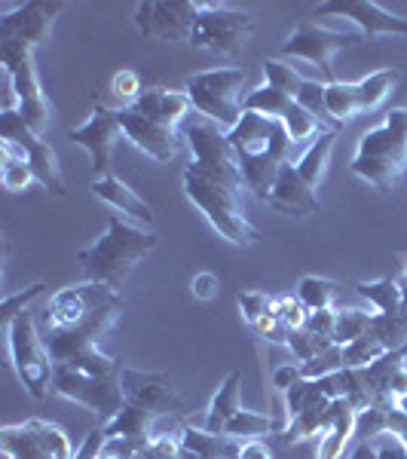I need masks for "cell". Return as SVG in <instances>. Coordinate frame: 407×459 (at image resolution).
Wrapping results in <instances>:
<instances>
[{
	"mask_svg": "<svg viewBox=\"0 0 407 459\" xmlns=\"http://www.w3.org/2000/svg\"><path fill=\"white\" fill-rule=\"evenodd\" d=\"M230 147L239 160V172L246 181V190H251L261 203H270L273 184L279 178V169L291 160V138H288L282 120H270L264 114L246 110L242 120L227 132Z\"/></svg>",
	"mask_w": 407,
	"mask_h": 459,
	"instance_id": "cell-1",
	"label": "cell"
},
{
	"mask_svg": "<svg viewBox=\"0 0 407 459\" xmlns=\"http://www.w3.org/2000/svg\"><path fill=\"white\" fill-rule=\"evenodd\" d=\"M157 246V233H147V230L132 224L126 214L114 212L108 218L105 236H99L92 246L77 251V264L83 270L86 282H99L120 291L126 279L132 276V270H135V264L144 261Z\"/></svg>",
	"mask_w": 407,
	"mask_h": 459,
	"instance_id": "cell-2",
	"label": "cell"
},
{
	"mask_svg": "<svg viewBox=\"0 0 407 459\" xmlns=\"http://www.w3.org/2000/svg\"><path fill=\"white\" fill-rule=\"evenodd\" d=\"M350 169L383 194L402 184L407 172V108H392L380 126L361 135Z\"/></svg>",
	"mask_w": 407,
	"mask_h": 459,
	"instance_id": "cell-3",
	"label": "cell"
},
{
	"mask_svg": "<svg viewBox=\"0 0 407 459\" xmlns=\"http://www.w3.org/2000/svg\"><path fill=\"white\" fill-rule=\"evenodd\" d=\"M181 181H184V194H187V199L205 214V218H209V224L218 230L227 242H233V246H239V248H248L261 239L257 227L251 224L246 218V212H242L239 190L199 175L194 166L184 169Z\"/></svg>",
	"mask_w": 407,
	"mask_h": 459,
	"instance_id": "cell-4",
	"label": "cell"
},
{
	"mask_svg": "<svg viewBox=\"0 0 407 459\" xmlns=\"http://www.w3.org/2000/svg\"><path fill=\"white\" fill-rule=\"evenodd\" d=\"M123 368L126 365L120 359L110 368H101V371H80V368L71 365H56L53 392L68 398V402L83 404L86 411H92L101 420V426H108L126 407V395L120 386Z\"/></svg>",
	"mask_w": 407,
	"mask_h": 459,
	"instance_id": "cell-5",
	"label": "cell"
},
{
	"mask_svg": "<svg viewBox=\"0 0 407 459\" xmlns=\"http://www.w3.org/2000/svg\"><path fill=\"white\" fill-rule=\"evenodd\" d=\"M246 80L248 74L242 68H214L187 77L184 92H187L190 105L205 120L230 132L242 120V114H246V108H242V101H246Z\"/></svg>",
	"mask_w": 407,
	"mask_h": 459,
	"instance_id": "cell-6",
	"label": "cell"
},
{
	"mask_svg": "<svg viewBox=\"0 0 407 459\" xmlns=\"http://www.w3.org/2000/svg\"><path fill=\"white\" fill-rule=\"evenodd\" d=\"M251 34H255V16L248 10L209 0L190 28L187 43L194 49H205V53L236 56L248 47Z\"/></svg>",
	"mask_w": 407,
	"mask_h": 459,
	"instance_id": "cell-7",
	"label": "cell"
},
{
	"mask_svg": "<svg viewBox=\"0 0 407 459\" xmlns=\"http://www.w3.org/2000/svg\"><path fill=\"white\" fill-rule=\"evenodd\" d=\"M184 142H187L190 153H194V162L190 166L196 169L199 175L212 178L218 184H227L233 190H246V181H242L239 172V160H236L230 138L221 126H214L212 120L199 117L196 123H190L184 129Z\"/></svg>",
	"mask_w": 407,
	"mask_h": 459,
	"instance_id": "cell-8",
	"label": "cell"
},
{
	"mask_svg": "<svg viewBox=\"0 0 407 459\" xmlns=\"http://www.w3.org/2000/svg\"><path fill=\"white\" fill-rule=\"evenodd\" d=\"M10 340V355H13V368H16L22 386L28 389L31 398H47V392L53 389V359L47 352V343L37 334V325L31 313H22L10 328L4 331Z\"/></svg>",
	"mask_w": 407,
	"mask_h": 459,
	"instance_id": "cell-9",
	"label": "cell"
},
{
	"mask_svg": "<svg viewBox=\"0 0 407 459\" xmlns=\"http://www.w3.org/2000/svg\"><path fill=\"white\" fill-rule=\"evenodd\" d=\"M361 37H365L361 31H331V28H322V25H316V22H303V25H298L288 34V40L279 47L276 58H285V56L307 58V62H313L316 68L325 74L328 83H337L331 58H334L340 49L359 43Z\"/></svg>",
	"mask_w": 407,
	"mask_h": 459,
	"instance_id": "cell-10",
	"label": "cell"
},
{
	"mask_svg": "<svg viewBox=\"0 0 407 459\" xmlns=\"http://www.w3.org/2000/svg\"><path fill=\"white\" fill-rule=\"evenodd\" d=\"M0 447L6 459H74L68 435L62 426L47 420H28L19 426H6L0 432Z\"/></svg>",
	"mask_w": 407,
	"mask_h": 459,
	"instance_id": "cell-11",
	"label": "cell"
},
{
	"mask_svg": "<svg viewBox=\"0 0 407 459\" xmlns=\"http://www.w3.org/2000/svg\"><path fill=\"white\" fill-rule=\"evenodd\" d=\"M205 4L209 0H144L135 6V25L144 37L162 43L187 40Z\"/></svg>",
	"mask_w": 407,
	"mask_h": 459,
	"instance_id": "cell-12",
	"label": "cell"
},
{
	"mask_svg": "<svg viewBox=\"0 0 407 459\" xmlns=\"http://www.w3.org/2000/svg\"><path fill=\"white\" fill-rule=\"evenodd\" d=\"M123 300L120 291L99 282H80V285H68L62 291L53 294L47 307V325L49 331H65L74 328V325L86 322L89 316H95L101 307H110V303Z\"/></svg>",
	"mask_w": 407,
	"mask_h": 459,
	"instance_id": "cell-13",
	"label": "cell"
},
{
	"mask_svg": "<svg viewBox=\"0 0 407 459\" xmlns=\"http://www.w3.org/2000/svg\"><path fill=\"white\" fill-rule=\"evenodd\" d=\"M123 126L117 120V110H110L108 105L95 101L92 105V117L80 126V129L68 132V142L80 144L92 160V172L95 178L110 175V162H114V151L117 144L123 142Z\"/></svg>",
	"mask_w": 407,
	"mask_h": 459,
	"instance_id": "cell-14",
	"label": "cell"
},
{
	"mask_svg": "<svg viewBox=\"0 0 407 459\" xmlns=\"http://www.w3.org/2000/svg\"><path fill=\"white\" fill-rule=\"evenodd\" d=\"M120 386H123L126 404L144 407V411H153L157 417L184 411V398L178 395L172 374H166V371H138V368L126 365Z\"/></svg>",
	"mask_w": 407,
	"mask_h": 459,
	"instance_id": "cell-15",
	"label": "cell"
},
{
	"mask_svg": "<svg viewBox=\"0 0 407 459\" xmlns=\"http://www.w3.org/2000/svg\"><path fill=\"white\" fill-rule=\"evenodd\" d=\"M65 10L68 4L62 0H28L13 6L0 16V40H25L31 47H43L53 34V22Z\"/></svg>",
	"mask_w": 407,
	"mask_h": 459,
	"instance_id": "cell-16",
	"label": "cell"
},
{
	"mask_svg": "<svg viewBox=\"0 0 407 459\" xmlns=\"http://www.w3.org/2000/svg\"><path fill=\"white\" fill-rule=\"evenodd\" d=\"M117 120H120L126 138L138 147L142 153H147L157 162H172L181 151V138L172 126H162L151 117H142L132 108H117Z\"/></svg>",
	"mask_w": 407,
	"mask_h": 459,
	"instance_id": "cell-17",
	"label": "cell"
},
{
	"mask_svg": "<svg viewBox=\"0 0 407 459\" xmlns=\"http://www.w3.org/2000/svg\"><path fill=\"white\" fill-rule=\"evenodd\" d=\"M316 16H343L355 22V31H361L365 37H377V34L407 37V19L383 10L374 0H328V4L316 6Z\"/></svg>",
	"mask_w": 407,
	"mask_h": 459,
	"instance_id": "cell-18",
	"label": "cell"
},
{
	"mask_svg": "<svg viewBox=\"0 0 407 459\" xmlns=\"http://www.w3.org/2000/svg\"><path fill=\"white\" fill-rule=\"evenodd\" d=\"M266 205L279 214H288V218H309V214L322 212L316 187H309V184L303 181V175L298 172V162H291V160L279 169V178H276V184H273V194Z\"/></svg>",
	"mask_w": 407,
	"mask_h": 459,
	"instance_id": "cell-19",
	"label": "cell"
},
{
	"mask_svg": "<svg viewBox=\"0 0 407 459\" xmlns=\"http://www.w3.org/2000/svg\"><path fill=\"white\" fill-rule=\"evenodd\" d=\"M34 49L25 40H0V62H4L6 80H10L13 92L19 101H34L43 99V86L37 77V65H34Z\"/></svg>",
	"mask_w": 407,
	"mask_h": 459,
	"instance_id": "cell-20",
	"label": "cell"
},
{
	"mask_svg": "<svg viewBox=\"0 0 407 459\" xmlns=\"http://www.w3.org/2000/svg\"><path fill=\"white\" fill-rule=\"evenodd\" d=\"M89 190H92L95 199H101V203H108L114 212L126 214V218L138 221V224H153V209L144 203L142 196L135 194V190L129 187V184H123L117 175H105V178H92V184H89Z\"/></svg>",
	"mask_w": 407,
	"mask_h": 459,
	"instance_id": "cell-21",
	"label": "cell"
},
{
	"mask_svg": "<svg viewBox=\"0 0 407 459\" xmlns=\"http://www.w3.org/2000/svg\"><path fill=\"white\" fill-rule=\"evenodd\" d=\"M190 99L187 92H178V89H166V86H153V89H144L138 95V101L132 105V110H138L142 117H151L162 126H175L190 114Z\"/></svg>",
	"mask_w": 407,
	"mask_h": 459,
	"instance_id": "cell-22",
	"label": "cell"
},
{
	"mask_svg": "<svg viewBox=\"0 0 407 459\" xmlns=\"http://www.w3.org/2000/svg\"><path fill=\"white\" fill-rule=\"evenodd\" d=\"M328 432L319 438V459H340L346 444L352 441L355 423H359V411L346 402V398H331L328 402Z\"/></svg>",
	"mask_w": 407,
	"mask_h": 459,
	"instance_id": "cell-23",
	"label": "cell"
},
{
	"mask_svg": "<svg viewBox=\"0 0 407 459\" xmlns=\"http://www.w3.org/2000/svg\"><path fill=\"white\" fill-rule=\"evenodd\" d=\"M184 454L190 459H239L242 441L230 438V435H214L199 426H184Z\"/></svg>",
	"mask_w": 407,
	"mask_h": 459,
	"instance_id": "cell-24",
	"label": "cell"
},
{
	"mask_svg": "<svg viewBox=\"0 0 407 459\" xmlns=\"http://www.w3.org/2000/svg\"><path fill=\"white\" fill-rule=\"evenodd\" d=\"M242 411V395H239V374H227V380L221 383V389L214 392L209 411H205L203 423H199V429H205V432H214L221 435L224 432V426L230 423V420L236 417V413ZM194 426V423H190Z\"/></svg>",
	"mask_w": 407,
	"mask_h": 459,
	"instance_id": "cell-25",
	"label": "cell"
},
{
	"mask_svg": "<svg viewBox=\"0 0 407 459\" xmlns=\"http://www.w3.org/2000/svg\"><path fill=\"white\" fill-rule=\"evenodd\" d=\"M334 142H337V132L328 129L316 138L313 144L303 151V157L298 160V172L303 175V181L309 187H319L325 172H328V162H331V153H334Z\"/></svg>",
	"mask_w": 407,
	"mask_h": 459,
	"instance_id": "cell-26",
	"label": "cell"
},
{
	"mask_svg": "<svg viewBox=\"0 0 407 459\" xmlns=\"http://www.w3.org/2000/svg\"><path fill=\"white\" fill-rule=\"evenodd\" d=\"M355 291L361 294L380 316H395L404 307V288L398 279H374V282H359Z\"/></svg>",
	"mask_w": 407,
	"mask_h": 459,
	"instance_id": "cell-27",
	"label": "cell"
},
{
	"mask_svg": "<svg viewBox=\"0 0 407 459\" xmlns=\"http://www.w3.org/2000/svg\"><path fill=\"white\" fill-rule=\"evenodd\" d=\"M402 74L395 68H383V71H374L368 74L365 80H359V101H361V114H374L386 105V99L392 95V89L398 86Z\"/></svg>",
	"mask_w": 407,
	"mask_h": 459,
	"instance_id": "cell-28",
	"label": "cell"
},
{
	"mask_svg": "<svg viewBox=\"0 0 407 459\" xmlns=\"http://www.w3.org/2000/svg\"><path fill=\"white\" fill-rule=\"evenodd\" d=\"M328 402H322V404H313V407H307L303 413H298V417H291L288 420V426H285V432H279L282 435V441L285 444H300V441H309V438H316V435H322L328 432Z\"/></svg>",
	"mask_w": 407,
	"mask_h": 459,
	"instance_id": "cell-29",
	"label": "cell"
},
{
	"mask_svg": "<svg viewBox=\"0 0 407 459\" xmlns=\"http://www.w3.org/2000/svg\"><path fill=\"white\" fill-rule=\"evenodd\" d=\"M270 432H282L279 420L266 417V413H257V411H239L230 423L224 426L221 435H230V438H239V441H255L261 435H270Z\"/></svg>",
	"mask_w": 407,
	"mask_h": 459,
	"instance_id": "cell-30",
	"label": "cell"
},
{
	"mask_svg": "<svg viewBox=\"0 0 407 459\" xmlns=\"http://www.w3.org/2000/svg\"><path fill=\"white\" fill-rule=\"evenodd\" d=\"M291 101L294 99H291V95H285L282 89L264 83V86L251 89V92L246 95V101H242V108L270 117V120H282V117L288 114V108H291Z\"/></svg>",
	"mask_w": 407,
	"mask_h": 459,
	"instance_id": "cell-31",
	"label": "cell"
},
{
	"mask_svg": "<svg viewBox=\"0 0 407 459\" xmlns=\"http://www.w3.org/2000/svg\"><path fill=\"white\" fill-rule=\"evenodd\" d=\"M325 101H328V114L334 123H350L361 114L359 101V83H328L325 86Z\"/></svg>",
	"mask_w": 407,
	"mask_h": 459,
	"instance_id": "cell-32",
	"label": "cell"
},
{
	"mask_svg": "<svg viewBox=\"0 0 407 459\" xmlns=\"http://www.w3.org/2000/svg\"><path fill=\"white\" fill-rule=\"evenodd\" d=\"M282 126H285V132H288V138H291L294 147H300V144L309 147L325 132V123L316 120V117L309 114L303 105H298V101H291L288 114L282 117Z\"/></svg>",
	"mask_w": 407,
	"mask_h": 459,
	"instance_id": "cell-33",
	"label": "cell"
},
{
	"mask_svg": "<svg viewBox=\"0 0 407 459\" xmlns=\"http://www.w3.org/2000/svg\"><path fill=\"white\" fill-rule=\"evenodd\" d=\"M298 298L309 313H316V309H334V303L340 298V285L322 276H303L298 282Z\"/></svg>",
	"mask_w": 407,
	"mask_h": 459,
	"instance_id": "cell-34",
	"label": "cell"
},
{
	"mask_svg": "<svg viewBox=\"0 0 407 459\" xmlns=\"http://www.w3.org/2000/svg\"><path fill=\"white\" fill-rule=\"evenodd\" d=\"M371 334L386 346V352H407V318H404V313H395V316L374 313Z\"/></svg>",
	"mask_w": 407,
	"mask_h": 459,
	"instance_id": "cell-35",
	"label": "cell"
},
{
	"mask_svg": "<svg viewBox=\"0 0 407 459\" xmlns=\"http://www.w3.org/2000/svg\"><path fill=\"white\" fill-rule=\"evenodd\" d=\"M383 355H386V346L368 331L365 337H359L343 346V365L350 368V371H361V368L374 365V361L383 359Z\"/></svg>",
	"mask_w": 407,
	"mask_h": 459,
	"instance_id": "cell-36",
	"label": "cell"
},
{
	"mask_svg": "<svg viewBox=\"0 0 407 459\" xmlns=\"http://www.w3.org/2000/svg\"><path fill=\"white\" fill-rule=\"evenodd\" d=\"M371 318L374 313L368 309H337V325H334V343L346 346L352 340L365 337L371 331Z\"/></svg>",
	"mask_w": 407,
	"mask_h": 459,
	"instance_id": "cell-37",
	"label": "cell"
},
{
	"mask_svg": "<svg viewBox=\"0 0 407 459\" xmlns=\"http://www.w3.org/2000/svg\"><path fill=\"white\" fill-rule=\"evenodd\" d=\"M264 77H266V83L276 86V89H282V92L291 95L294 101L300 99L303 83H307V77H300L298 71L288 68V65L279 62V58H266V62H264Z\"/></svg>",
	"mask_w": 407,
	"mask_h": 459,
	"instance_id": "cell-38",
	"label": "cell"
},
{
	"mask_svg": "<svg viewBox=\"0 0 407 459\" xmlns=\"http://www.w3.org/2000/svg\"><path fill=\"white\" fill-rule=\"evenodd\" d=\"M343 368H346L343 365V346L334 343L331 350H325V352L316 355V359L303 361V365H300V377H303V380H325V377L343 371Z\"/></svg>",
	"mask_w": 407,
	"mask_h": 459,
	"instance_id": "cell-39",
	"label": "cell"
},
{
	"mask_svg": "<svg viewBox=\"0 0 407 459\" xmlns=\"http://www.w3.org/2000/svg\"><path fill=\"white\" fill-rule=\"evenodd\" d=\"M43 282H34V285H28L25 291H16V294H6L4 303H0V331H6L13 322L22 316V313H28V307L40 298L43 294Z\"/></svg>",
	"mask_w": 407,
	"mask_h": 459,
	"instance_id": "cell-40",
	"label": "cell"
},
{
	"mask_svg": "<svg viewBox=\"0 0 407 459\" xmlns=\"http://www.w3.org/2000/svg\"><path fill=\"white\" fill-rule=\"evenodd\" d=\"M331 346H334V340L331 337H316V334H309V331H291V334H288V350L294 352L298 365L316 359V355L331 350Z\"/></svg>",
	"mask_w": 407,
	"mask_h": 459,
	"instance_id": "cell-41",
	"label": "cell"
},
{
	"mask_svg": "<svg viewBox=\"0 0 407 459\" xmlns=\"http://www.w3.org/2000/svg\"><path fill=\"white\" fill-rule=\"evenodd\" d=\"M181 454H184L181 432H162V435H153V438L144 444L138 459H181Z\"/></svg>",
	"mask_w": 407,
	"mask_h": 459,
	"instance_id": "cell-42",
	"label": "cell"
},
{
	"mask_svg": "<svg viewBox=\"0 0 407 459\" xmlns=\"http://www.w3.org/2000/svg\"><path fill=\"white\" fill-rule=\"evenodd\" d=\"M19 114L37 138L47 135L49 123H53V108H49L47 95H43V99H34V101H19Z\"/></svg>",
	"mask_w": 407,
	"mask_h": 459,
	"instance_id": "cell-43",
	"label": "cell"
},
{
	"mask_svg": "<svg viewBox=\"0 0 407 459\" xmlns=\"http://www.w3.org/2000/svg\"><path fill=\"white\" fill-rule=\"evenodd\" d=\"M236 303H239L242 318H246L248 325L264 316H276V298H270V294H264V291H239Z\"/></svg>",
	"mask_w": 407,
	"mask_h": 459,
	"instance_id": "cell-44",
	"label": "cell"
},
{
	"mask_svg": "<svg viewBox=\"0 0 407 459\" xmlns=\"http://www.w3.org/2000/svg\"><path fill=\"white\" fill-rule=\"evenodd\" d=\"M110 92H114L117 101H123V108H132L138 101V95L144 92L142 89V77H138L135 71L123 68L114 74V80H110Z\"/></svg>",
	"mask_w": 407,
	"mask_h": 459,
	"instance_id": "cell-45",
	"label": "cell"
},
{
	"mask_svg": "<svg viewBox=\"0 0 407 459\" xmlns=\"http://www.w3.org/2000/svg\"><path fill=\"white\" fill-rule=\"evenodd\" d=\"M276 316H279V322H282L288 331H303V328H307L309 309L303 307L300 298L285 294V298H276Z\"/></svg>",
	"mask_w": 407,
	"mask_h": 459,
	"instance_id": "cell-46",
	"label": "cell"
},
{
	"mask_svg": "<svg viewBox=\"0 0 407 459\" xmlns=\"http://www.w3.org/2000/svg\"><path fill=\"white\" fill-rule=\"evenodd\" d=\"M248 328L261 340H266V343H276V346H288V334H291V331L279 322V316H264V318H257V322H251Z\"/></svg>",
	"mask_w": 407,
	"mask_h": 459,
	"instance_id": "cell-47",
	"label": "cell"
},
{
	"mask_svg": "<svg viewBox=\"0 0 407 459\" xmlns=\"http://www.w3.org/2000/svg\"><path fill=\"white\" fill-rule=\"evenodd\" d=\"M334 325H337V309H316V313H309L307 328L303 331H309V334H316V337L334 340Z\"/></svg>",
	"mask_w": 407,
	"mask_h": 459,
	"instance_id": "cell-48",
	"label": "cell"
},
{
	"mask_svg": "<svg viewBox=\"0 0 407 459\" xmlns=\"http://www.w3.org/2000/svg\"><path fill=\"white\" fill-rule=\"evenodd\" d=\"M190 294L196 300H214L221 294V279L214 273H196L194 282H190Z\"/></svg>",
	"mask_w": 407,
	"mask_h": 459,
	"instance_id": "cell-49",
	"label": "cell"
},
{
	"mask_svg": "<svg viewBox=\"0 0 407 459\" xmlns=\"http://www.w3.org/2000/svg\"><path fill=\"white\" fill-rule=\"evenodd\" d=\"M377 459H407V444L392 432H383L374 444Z\"/></svg>",
	"mask_w": 407,
	"mask_h": 459,
	"instance_id": "cell-50",
	"label": "cell"
},
{
	"mask_svg": "<svg viewBox=\"0 0 407 459\" xmlns=\"http://www.w3.org/2000/svg\"><path fill=\"white\" fill-rule=\"evenodd\" d=\"M298 380H303V377H300V365H282V368H276V371H273V386H276V392H282V395Z\"/></svg>",
	"mask_w": 407,
	"mask_h": 459,
	"instance_id": "cell-51",
	"label": "cell"
},
{
	"mask_svg": "<svg viewBox=\"0 0 407 459\" xmlns=\"http://www.w3.org/2000/svg\"><path fill=\"white\" fill-rule=\"evenodd\" d=\"M239 459H273V450L266 447L264 441H242V450H239Z\"/></svg>",
	"mask_w": 407,
	"mask_h": 459,
	"instance_id": "cell-52",
	"label": "cell"
},
{
	"mask_svg": "<svg viewBox=\"0 0 407 459\" xmlns=\"http://www.w3.org/2000/svg\"><path fill=\"white\" fill-rule=\"evenodd\" d=\"M392 407H395V411H402V413H407V392H402V395L392 398Z\"/></svg>",
	"mask_w": 407,
	"mask_h": 459,
	"instance_id": "cell-53",
	"label": "cell"
},
{
	"mask_svg": "<svg viewBox=\"0 0 407 459\" xmlns=\"http://www.w3.org/2000/svg\"><path fill=\"white\" fill-rule=\"evenodd\" d=\"M398 282H402V288H407V266H404V276L398 279Z\"/></svg>",
	"mask_w": 407,
	"mask_h": 459,
	"instance_id": "cell-54",
	"label": "cell"
},
{
	"mask_svg": "<svg viewBox=\"0 0 407 459\" xmlns=\"http://www.w3.org/2000/svg\"><path fill=\"white\" fill-rule=\"evenodd\" d=\"M181 459H190V456H187V454H181Z\"/></svg>",
	"mask_w": 407,
	"mask_h": 459,
	"instance_id": "cell-55",
	"label": "cell"
}]
</instances>
